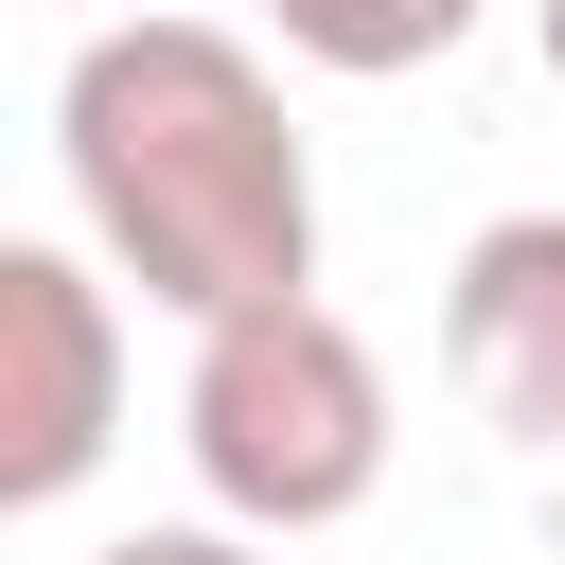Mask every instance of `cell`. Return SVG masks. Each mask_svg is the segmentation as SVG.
<instances>
[{
    "label": "cell",
    "mask_w": 565,
    "mask_h": 565,
    "mask_svg": "<svg viewBox=\"0 0 565 565\" xmlns=\"http://www.w3.org/2000/svg\"><path fill=\"white\" fill-rule=\"evenodd\" d=\"M53 159H71L106 282H141L194 335L318 282V159H300L265 53L212 18H106L53 88Z\"/></svg>",
    "instance_id": "1"
},
{
    "label": "cell",
    "mask_w": 565,
    "mask_h": 565,
    "mask_svg": "<svg viewBox=\"0 0 565 565\" xmlns=\"http://www.w3.org/2000/svg\"><path fill=\"white\" fill-rule=\"evenodd\" d=\"M177 441H194L212 530H247V547L353 530V512L388 494V353H371L318 282H300V300H247V318L194 335Z\"/></svg>",
    "instance_id": "2"
},
{
    "label": "cell",
    "mask_w": 565,
    "mask_h": 565,
    "mask_svg": "<svg viewBox=\"0 0 565 565\" xmlns=\"http://www.w3.org/2000/svg\"><path fill=\"white\" fill-rule=\"evenodd\" d=\"M106 441H124V300H106V265L0 230V530L88 494Z\"/></svg>",
    "instance_id": "3"
},
{
    "label": "cell",
    "mask_w": 565,
    "mask_h": 565,
    "mask_svg": "<svg viewBox=\"0 0 565 565\" xmlns=\"http://www.w3.org/2000/svg\"><path fill=\"white\" fill-rule=\"evenodd\" d=\"M441 371L494 441H565V212H494L441 282Z\"/></svg>",
    "instance_id": "4"
},
{
    "label": "cell",
    "mask_w": 565,
    "mask_h": 565,
    "mask_svg": "<svg viewBox=\"0 0 565 565\" xmlns=\"http://www.w3.org/2000/svg\"><path fill=\"white\" fill-rule=\"evenodd\" d=\"M265 18H282V53H318V71L388 88V71H441L494 0H265Z\"/></svg>",
    "instance_id": "5"
},
{
    "label": "cell",
    "mask_w": 565,
    "mask_h": 565,
    "mask_svg": "<svg viewBox=\"0 0 565 565\" xmlns=\"http://www.w3.org/2000/svg\"><path fill=\"white\" fill-rule=\"evenodd\" d=\"M88 565H265L247 530H124V547H88Z\"/></svg>",
    "instance_id": "6"
},
{
    "label": "cell",
    "mask_w": 565,
    "mask_h": 565,
    "mask_svg": "<svg viewBox=\"0 0 565 565\" xmlns=\"http://www.w3.org/2000/svg\"><path fill=\"white\" fill-rule=\"evenodd\" d=\"M530 35H547V88H565V0H530Z\"/></svg>",
    "instance_id": "7"
}]
</instances>
